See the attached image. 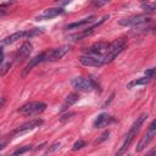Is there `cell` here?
<instances>
[{"instance_id": "d4e9b609", "label": "cell", "mask_w": 156, "mask_h": 156, "mask_svg": "<svg viewBox=\"0 0 156 156\" xmlns=\"http://www.w3.org/2000/svg\"><path fill=\"white\" fill-rule=\"evenodd\" d=\"M57 149H60V143H54L48 150H46V154H50V152H54L55 150H57Z\"/></svg>"}, {"instance_id": "603a6c76", "label": "cell", "mask_w": 156, "mask_h": 156, "mask_svg": "<svg viewBox=\"0 0 156 156\" xmlns=\"http://www.w3.org/2000/svg\"><path fill=\"white\" fill-rule=\"evenodd\" d=\"M32 147H30V145H26V146H23V147H20V149H17L16 151H13V155H21V154H23V152H27V151H29Z\"/></svg>"}, {"instance_id": "3957f363", "label": "cell", "mask_w": 156, "mask_h": 156, "mask_svg": "<svg viewBox=\"0 0 156 156\" xmlns=\"http://www.w3.org/2000/svg\"><path fill=\"white\" fill-rule=\"evenodd\" d=\"M46 108V104L41 102V101H32L29 104H26L24 106H22L18 111L21 115L23 116H37L40 115L41 112H44Z\"/></svg>"}, {"instance_id": "277c9868", "label": "cell", "mask_w": 156, "mask_h": 156, "mask_svg": "<svg viewBox=\"0 0 156 156\" xmlns=\"http://www.w3.org/2000/svg\"><path fill=\"white\" fill-rule=\"evenodd\" d=\"M69 49H71L69 45H62V46H58L56 49L45 51L44 52V62H54V61L62 58L69 51Z\"/></svg>"}, {"instance_id": "f546056e", "label": "cell", "mask_w": 156, "mask_h": 156, "mask_svg": "<svg viewBox=\"0 0 156 156\" xmlns=\"http://www.w3.org/2000/svg\"><path fill=\"white\" fill-rule=\"evenodd\" d=\"M5 146H6V144H5V143L0 144V151H1V150H4V149H5Z\"/></svg>"}, {"instance_id": "7402d4cb", "label": "cell", "mask_w": 156, "mask_h": 156, "mask_svg": "<svg viewBox=\"0 0 156 156\" xmlns=\"http://www.w3.org/2000/svg\"><path fill=\"white\" fill-rule=\"evenodd\" d=\"M85 146V141L84 140H82V139H79L78 141H76L74 144H73V151H77V150H79V149H82V147H84Z\"/></svg>"}, {"instance_id": "7c38bea8", "label": "cell", "mask_w": 156, "mask_h": 156, "mask_svg": "<svg viewBox=\"0 0 156 156\" xmlns=\"http://www.w3.org/2000/svg\"><path fill=\"white\" fill-rule=\"evenodd\" d=\"M107 46H108V43H106V41H98L94 45H91L89 49H87L85 52H87V55H94V56L102 57V55L105 54Z\"/></svg>"}, {"instance_id": "9c48e42d", "label": "cell", "mask_w": 156, "mask_h": 156, "mask_svg": "<svg viewBox=\"0 0 156 156\" xmlns=\"http://www.w3.org/2000/svg\"><path fill=\"white\" fill-rule=\"evenodd\" d=\"M108 18V15L107 16H104L100 21H98L96 23H94L93 26H90L89 28H87V29H84V30H82L80 33H78V34H74V35H71L69 38L72 39V40H80L82 38H85V37H88V35H90V34H93L94 32H95V29L101 24V23H104L105 22V20H107Z\"/></svg>"}, {"instance_id": "4fadbf2b", "label": "cell", "mask_w": 156, "mask_h": 156, "mask_svg": "<svg viewBox=\"0 0 156 156\" xmlns=\"http://www.w3.org/2000/svg\"><path fill=\"white\" fill-rule=\"evenodd\" d=\"M30 52H32V44H30L29 41H24V43L21 45V48L18 49V51H17V54H16V56H15L16 62H18V63L23 62V61L30 55Z\"/></svg>"}, {"instance_id": "f1b7e54d", "label": "cell", "mask_w": 156, "mask_h": 156, "mask_svg": "<svg viewBox=\"0 0 156 156\" xmlns=\"http://www.w3.org/2000/svg\"><path fill=\"white\" fill-rule=\"evenodd\" d=\"M5 13H6V12H5V10L0 9V18H1V17H4V16H5Z\"/></svg>"}, {"instance_id": "5b68a950", "label": "cell", "mask_w": 156, "mask_h": 156, "mask_svg": "<svg viewBox=\"0 0 156 156\" xmlns=\"http://www.w3.org/2000/svg\"><path fill=\"white\" fill-rule=\"evenodd\" d=\"M155 134H156V122H155V121H152V122L150 123V126H149V128H147L146 133L144 134V136H143V138L140 139V141L138 143V145H136L135 150H136L138 152L143 151V150H144V149L150 144V141L154 139Z\"/></svg>"}, {"instance_id": "4316f807", "label": "cell", "mask_w": 156, "mask_h": 156, "mask_svg": "<svg viewBox=\"0 0 156 156\" xmlns=\"http://www.w3.org/2000/svg\"><path fill=\"white\" fill-rule=\"evenodd\" d=\"M56 1H57L60 5H62V6H63V5H67V4H69L72 0H56Z\"/></svg>"}, {"instance_id": "ffe728a7", "label": "cell", "mask_w": 156, "mask_h": 156, "mask_svg": "<svg viewBox=\"0 0 156 156\" xmlns=\"http://www.w3.org/2000/svg\"><path fill=\"white\" fill-rule=\"evenodd\" d=\"M43 32H44L43 28H33V29H29V30H27V38H32V37L39 35Z\"/></svg>"}, {"instance_id": "484cf974", "label": "cell", "mask_w": 156, "mask_h": 156, "mask_svg": "<svg viewBox=\"0 0 156 156\" xmlns=\"http://www.w3.org/2000/svg\"><path fill=\"white\" fill-rule=\"evenodd\" d=\"M155 72H156V69H155V68H150V69H146V71H145V76H146L147 78L152 79V78H154V76H155Z\"/></svg>"}, {"instance_id": "2e32d148", "label": "cell", "mask_w": 156, "mask_h": 156, "mask_svg": "<svg viewBox=\"0 0 156 156\" xmlns=\"http://www.w3.org/2000/svg\"><path fill=\"white\" fill-rule=\"evenodd\" d=\"M95 18H96L95 16H90V17H88V18H83V20H80V21H77V22L69 23V24H67V26H66V29H77V28L84 27V26H87V24H89V23L94 22V20H95Z\"/></svg>"}, {"instance_id": "8fae6325", "label": "cell", "mask_w": 156, "mask_h": 156, "mask_svg": "<svg viewBox=\"0 0 156 156\" xmlns=\"http://www.w3.org/2000/svg\"><path fill=\"white\" fill-rule=\"evenodd\" d=\"M78 60L83 66H88V67H100L101 65H104L102 58L100 56H94V55H83Z\"/></svg>"}, {"instance_id": "cb8c5ba5", "label": "cell", "mask_w": 156, "mask_h": 156, "mask_svg": "<svg viewBox=\"0 0 156 156\" xmlns=\"http://www.w3.org/2000/svg\"><path fill=\"white\" fill-rule=\"evenodd\" d=\"M143 10L144 11H146V12H154V10H155V4H144L143 5Z\"/></svg>"}, {"instance_id": "8992f818", "label": "cell", "mask_w": 156, "mask_h": 156, "mask_svg": "<svg viewBox=\"0 0 156 156\" xmlns=\"http://www.w3.org/2000/svg\"><path fill=\"white\" fill-rule=\"evenodd\" d=\"M72 87L74 89H77L78 91H91L94 88H95V84L93 83V80L90 79H87V78H83V77H76L72 79Z\"/></svg>"}, {"instance_id": "d6986e66", "label": "cell", "mask_w": 156, "mask_h": 156, "mask_svg": "<svg viewBox=\"0 0 156 156\" xmlns=\"http://www.w3.org/2000/svg\"><path fill=\"white\" fill-rule=\"evenodd\" d=\"M151 79L150 78H147L146 76L145 77H143V78H139V79H134V80H132V82H129L128 84H127V88H133V87H136V85H145V84H147L149 82H150Z\"/></svg>"}, {"instance_id": "d6a6232c", "label": "cell", "mask_w": 156, "mask_h": 156, "mask_svg": "<svg viewBox=\"0 0 156 156\" xmlns=\"http://www.w3.org/2000/svg\"><path fill=\"white\" fill-rule=\"evenodd\" d=\"M1 52H2V50H1V49H0V54H1Z\"/></svg>"}, {"instance_id": "52a82bcc", "label": "cell", "mask_w": 156, "mask_h": 156, "mask_svg": "<svg viewBox=\"0 0 156 156\" xmlns=\"http://www.w3.org/2000/svg\"><path fill=\"white\" fill-rule=\"evenodd\" d=\"M151 18L149 15H133L130 17H127V18H123L118 23L121 26H140L143 23H146L149 22Z\"/></svg>"}, {"instance_id": "5bb4252c", "label": "cell", "mask_w": 156, "mask_h": 156, "mask_svg": "<svg viewBox=\"0 0 156 156\" xmlns=\"http://www.w3.org/2000/svg\"><path fill=\"white\" fill-rule=\"evenodd\" d=\"M40 62H44V52H41V54H39V55H37V56H34L33 58H30L29 60V62L27 63V66L23 68V71H22V77H26L32 69H33V67H35L37 65H39Z\"/></svg>"}, {"instance_id": "1f68e13d", "label": "cell", "mask_w": 156, "mask_h": 156, "mask_svg": "<svg viewBox=\"0 0 156 156\" xmlns=\"http://www.w3.org/2000/svg\"><path fill=\"white\" fill-rule=\"evenodd\" d=\"M140 1H143V2H147V0H140Z\"/></svg>"}, {"instance_id": "ac0fdd59", "label": "cell", "mask_w": 156, "mask_h": 156, "mask_svg": "<svg viewBox=\"0 0 156 156\" xmlns=\"http://www.w3.org/2000/svg\"><path fill=\"white\" fill-rule=\"evenodd\" d=\"M110 122H111L110 115H107V113H100L95 118V121H94V127L95 128H102V127L107 126Z\"/></svg>"}, {"instance_id": "7a4b0ae2", "label": "cell", "mask_w": 156, "mask_h": 156, "mask_svg": "<svg viewBox=\"0 0 156 156\" xmlns=\"http://www.w3.org/2000/svg\"><path fill=\"white\" fill-rule=\"evenodd\" d=\"M126 45H127V41L126 39L123 38H119V39H116L113 40L112 43L108 44L105 54L102 55V63H110L112 62L124 49H126Z\"/></svg>"}, {"instance_id": "ba28073f", "label": "cell", "mask_w": 156, "mask_h": 156, "mask_svg": "<svg viewBox=\"0 0 156 156\" xmlns=\"http://www.w3.org/2000/svg\"><path fill=\"white\" fill-rule=\"evenodd\" d=\"M43 122H44V121L40 119V118H37V119H32V121H29V122H26V123H23L22 126L17 127V128L11 133V135H18V134L26 133V132H28V130H32V129H34V128L41 126Z\"/></svg>"}, {"instance_id": "4dcf8cb0", "label": "cell", "mask_w": 156, "mask_h": 156, "mask_svg": "<svg viewBox=\"0 0 156 156\" xmlns=\"http://www.w3.org/2000/svg\"><path fill=\"white\" fill-rule=\"evenodd\" d=\"M2 58H4V55H2V52H1V54H0V63L2 62Z\"/></svg>"}, {"instance_id": "6da1fadb", "label": "cell", "mask_w": 156, "mask_h": 156, "mask_svg": "<svg viewBox=\"0 0 156 156\" xmlns=\"http://www.w3.org/2000/svg\"><path fill=\"white\" fill-rule=\"evenodd\" d=\"M147 118V113H141L138 118H136V121L133 123V126L130 127V129H129V132L127 133V135H126V139H124V141H123V144H122V146L119 147V150L116 152V155H123L128 149H129V146H130V144L133 143V140H134V138L136 136V134H138V132L140 130V127L143 126V123H144V121Z\"/></svg>"}, {"instance_id": "e0dca14e", "label": "cell", "mask_w": 156, "mask_h": 156, "mask_svg": "<svg viewBox=\"0 0 156 156\" xmlns=\"http://www.w3.org/2000/svg\"><path fill=\"white\" fill-rule=\"evenodd\" d=\"M78 99H79V95H78V94H76V93L68 94V95L66 96V99H65V101H63V104H62L61 108H60V112L66 111L69 106H72L74 102H77V101H78Z\"/></svg>"}, {"instance_id": "83f0119b", "label": "cell", "mask_w": 156, "mask_h": 156, "mask_svg": "<svg viewBox=\"0 0 156 156\" xmlns=\"http://www.w3.org/2000/svg\"><path fill=\"white\" fill-rule=\"evenodd\" d=\"M5 102H6V99H5V98H1V99H0V108L5 105Z\"/></svg>"}, {"instance_id": "30bf717a", "label": "cell", "mask_w": 156, "mask_h": 156, "mask_svg": "<svg viewBox=\"0 0 156 156\" xmlns=\"http://www.w3.org/2000/svg\"><path fill=\"white\" fill-rule=\"evenodd\" d=\"M63 12V9L62 7H50V9H46L44 10L41 13H39L38 16H35V21H44V20H51V18H55L56 16L61 15Z\"/></svg>"}, {"instance_id": "9a60e30c", "label": "cell", "mask_w": 156, "mask_h": 156, "mask_svg": "<svg viewBox=\"0 0 156 156\" xmlns=\"http://www.w3.org/2000/svg\"><path fill=\"white\" fill-rule=\"evenodd\" d=\"M22 38H27V30H20V32L12 33L11 35L4 38L1 40V44L2 45H10V44H13L15 41H17L18 39H22Z\"/></svg>"}, {"instance_id": "44dd1931", "label": "cell", "mask_w": 156, "mask_h": 156, "mask_svg": "<svg viewBox=\"0 0 156 156\" xmlns=\"http://www.w3.org/2000/svg\"><path fill=\"white\" fill-rule=\"evenodd\" d=\"M110 1H111V0H91L90 5H91L93 7H101V6L106 5V4H108Z\"/></svg>"}]
</instances>
